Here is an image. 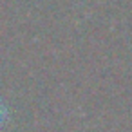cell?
Instances as JSON below:
<instances>
[{"mask_svg":"<svg viewBox=\"0 0 132 132\" xmlns=\"http://www.w3.org/2000/svg\"><path fill=\"white\" fill-rule=\"evenodd\" d=\"M6 114H7V110H6V105L2 103V100H0V125H2V121L6 119Z\"/></svg>","mask_w":132,"mask_h":132,"instance_id":"obj_1","label":"cell"}]
</instances>
